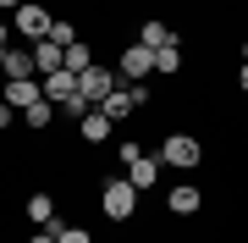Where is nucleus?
Wrapping results in <instances>:
<instances>
[{
    "mask_svg": "<svg viewBox=\"0 0 248 243\" xmlns=\"http://www.w3.org/2000/svg\"><path fill=\"white\" fill-rule=\"evenodd\" d=\"M50 11L45 6H33V0H22L17 6V33H28V45H39V39H50Z\"/></svg>",
    "mask_w": 248,
    "mask_h": 243,
    "instance_id": "3",
    "label": "nucleus"
},
{
    "mask_svg": "<svg viewBox=\"0 0 248 243\" xmlns=\"http://www.w3.org/2000/svg\"><path fill=\"white\" fill-rule=\"evenodd\" d=\"M89 66H94V50L83 45V39H78V45H66V72H78V78H83Z\"/></svg>",
    "mask_w": 248,
    "mask_h": 243,
    "instance_id": "14",
    "label": "nucleus"
},
{
    "mask_svg": "<svg viewBox=\"0 0 248 243\" xmlns=\"http://www.w3.org/2000/svg\"><path fill=\"white\" fill-rule=\"evenodd\" d=\"M122 78H133V83L138 78H155V50L149 45H127L122 50Z\"/></svg>",
    "mask_w": 248,
    "mask_h": 243,
    "instance_id": "4",
    "label": "nucleus"
},
{
    "mask_svg": "<svg viewBox=\"0 0 248 243\" xmlns=\"http://www.w3.org/2000/svg\"><path fill=\"white\" fill-rule=\"evenodd\" d=\"M0 61H6V22H0Z\"/></svg>",
    "mask_w": 248,
    "mask_h": 243,
    "instance_id": "22",
    "label": "nucleus"
},
{
    "mask_svg": "<svg viewBox=\"0 0 248 243\" xmlns=\"http://www.w3.org/2000/svg\"><path fill=\"white\" fill-rule=\"evenodd\" d=\"M0 6H6V11H17V6H22V0H0Z\"/></svg>",
    "mask_w": 248,
    "mask_h": 243,
    "instance_id": "24",
    "label": "nucleus"
},
{
    "mask_svg": "<svg viewBox=\"0 0 248 243\" xmlns=\"http://www.w3.org/2000/svg\"><path fill=\"white\" fill-rule=\"evenodd\" d=\"M171 72H182V50L171 45V50H155V78H171Z\"/></svg>",
    "mask_w": 248,
    "mask_h": 243,
    "instance_id": "16",
    "label": "nucleus"
},
{
    "mask_svg": "<svg viewBox=\"0 0 248 243\" xmlns=\"http://www.w3.org/2000/svg\"><path fill=\"white\" fill-rule=\"evenodd\" d=\"M39 83H45V99H50L55 111H61L66 99H78V72H66V66H61V72H50V78H39Z\"/></svg>",
    "mask_w": 248,
    "mask_h": 243,
    "instance_id": "6",
    "label": "nucleus"
},
{
    "mask_svg": "<svg viewBox=\"0 0 248 243\" xmlns=\"http://www.w3.org/2000/svg\"><path fill=\"white\" fill-rule=\"evenodd\" d=\"M28 50H33V72H45V78L66 66V50L55 45V39H39V45H28Z\"/></svg>",
    "mask_w": 248,
    "mask_h": 243,
    "instance_id": "8",
    "label": "nucleus"
},
{
    "mask_svg": "<svg viewBox=\"0 0 248 243\" xmlns=\"http://www.w3.org/2000/svg\"><path fill=\"white\" fill-rule=\"evenodd\" d=\"M160 161L187 171V166H199V161H204V149H199V138H187V133H171L166 144H160Z\"/></svg>",
    "mask_w": 248,
    "mask_h": 243,
    "instance_id": "2",
    "label": "nucleus"
},
{
    "mask_svg": "<svg viewBox=\"0 0 248 243\" xmlns=\"http://www.w3.org/2000/svg\"><path fill=\"white\" fill-rule=\"evenodd\" d=\"M11 122H17V111H11L6 99H0V127H11Z\"/></svg>",
    "mask_w": 248,
    "mask_h": 243,
    "instance_id": "20",
    "label": "nucleus"
},
{
    "mask_svg": "<svg viewBox=\"0 0 248 243\" xmlns=\"http://www.w3.org/2000/svg\"><path fill=\"white\" fill-rule=\"evenodd\" d=\"M99 205H105V216H110V221H127V216L138 210V188H133L127 177H110L105 188H99Z\"/></svg>",
    "mask_w": 248,
    "mask_h": 243,
    "instance_id": "1",
    "label": "nucleus"
},
{
    "mask_svg": "<svg viewBox=\"0 0 248 243\" xmlns=\"http://www.w3.org/2000/svg\"><path fill=\"white\" fill-rule=\"evenodd\" d=\"M110 89H116V72H105V66H89V72L78 78V94L89 99V105H99V99H105Z\"/></svg>",
    "mask_w": 248,
    "mask_h": 243,
    "instance_id": "5",
    "label": "nucleus"
},
{
    "mask_svg": "<svg viewBox=\"0 0 248 243\" xmlns=\"http://www.w3.org/2000/svg\"><path fill=\"white\" fill-rule=\"evenodd\" d=\"M237 83H243V94H248V61H243V78H237Z\"/></svg>",
    "mask_w": 248,
    "mask_h": 243,
    "instance_id": "23",
    "label": "nucleus"
},
{
    "mask_svg": "<svg viewBox=\"0 0 248 243\" xmlns=\"http://www.w3.org/2000/svg\"><path fill=\"white\" fill-rule=\"evenodd\" d=\"M50 39H55V45H78V28H72V22H50Z\"/></svg>",
    "mask_w": 248,
    "mask_h": 243,
    "instance_id": "18",
    "label": "nucleus"
},
{
    "mask_svg": "<svg viewBox=\"0 0 248 243\" xmlns=\"http://www.w3.org/2000/svg\"><path fill=\"white\" fill-rule=\"evenodd\" d=\"M160 155H143V161H133V171H127V182H133V188L143 194V188H155V177H160Z\"/></svg>",
    "mask_w": 248,
    "mask_h": 243,
    "instance_id": "10",
    "label": "nucleus"
},
{
    "mask_svg": "<svg viewBox=\"0 0 248 243\" xmlns=\"http://www.w3.org/2000/svg\"><path fill=\"white\" fill-rule=\"evenodd\" d=\"M83 138H89V144H105V138H110V116H105L99 105L83 116Z\"/></svg>",
    "mask_w": 248,
    "mask_h": 243,
    "instance_id": "13",
    "label": "nucleus"
},
{
    "mask_svg": "<svg viewBox=\"0 0 248 243\" xmlns=\"http://www.w3.org/2000/svg\"><path fill=\"white\" fill-rule=\"evenodd\" d=\"M33 99H45V83H39V78H11L6 83V105L11 111H28Z\"/></svg>",
    "mask_w": 248,
    "mask_h": 243,
    "instance_id": "7",
    "label": "nucleus"
},
{
    "mask_svg": "<svg viewBox=\"0 0 248 243\" xmlns=\"http://www.w3.org/2000/svg\"><path fill=\"white\" fill-rule=\"evenodd\" d=\"M55 243H94L83 227H55Z\"/></svg>",
    "mask_w": 248,
    "mask_h": 243,
    "instance_id": "19",
    "label": "nucleus"
},
{
    "mask_svg": "<svg viewBox=\"0 0 248 243\" xmlns=\"http://www.w3.org/2000/svg\"><path fill=\"white\" fill-rule=\"evenodd\" d=\"M28 243H55V221H50V227H45L39 238H28Z\"/></svg>",
    "mask_w": 248,
    "mask_h": 243,
    "instance_id": "21",
    "label": "nucleus"
},
{
    "mask_svg": "<svg viewBox=\"0 0 248 243\" xmlns=\"http://www.w3.org/2000/svg\"><path fill=\"white\" fill-rule=\"evenodd\" d=\"M0 72H6V83H11V78H33V50H6Z\"/></svg>",
    "mask_w": 248,
    "mask_h": 243,
    "instance_id": "12",
    "label": "nucleus"
},
{
    "mask_svg": "<svg viewBox=\"0 0 248 243\" xmlns=\"http://www.w3.org/2000/svg\"><path fill=\"white\" fill-rule=\"evenodd\" d=\"M166 205H171V216H193V210L204 205V194L193 188V182H177V188L166 194Z\"/></svg>",
    "mask_w": 248,
    "mask_h": 243,
    "instance_id": "9",
    "label": "nucleus"
},
{
    "mask_svg": "<svg viewBox=\"0 0 248 243\" xmlns=\"http://www.w3.org/2000/svg\"><path fill=\"white\" fill-rule=\"evenodd\" d=\"M50 116H55V105H50V99H33V105L22 111V122H28V127H50Z\"/></svg>",
    "mask_w": 248,
    "mask_h": 243,
    "instance_id": "17",
    "label": "nucleus"
},
{
    "mask_svg": "<svg viewBox=\"0 0 248 243\" xmlns=\"http://www.w3.org/2000/svg\"><path fill=\"white\" fill-rule=\"evenodd\" d=\"M138 45H149V50H171V45H177V33H171L166 22H143V28H138Z\"/></svg>",
    "mask_w": 248,
    "mask_h": 243,
    "instance_id": "11",
    "label": "nucleus"
},
{
    "mask_svg": "<svg viewBox=\"0 0 248 243\" xmlns=\"http://www.w3.org/2000/svg\"><path fill=\"white\" fill-rule=\"evenodd\" d=\"M28 221L50 227V221H55V199H50V194H33V199H28Z\"/></svg>",
    "mask_w": 248,
    "mask_h": 243,
    "instance_id": "15",
    "label": "nucleus"
},
{
    "mask_svg": "<svg viewBox=\"0 0 248 243\" xmlns=\"http://www.w3.org/2000/svg\"><path fill=\"white\" fill-rule=\"evenodd\" d=\"M243 61H248V45H243Z\"/></svg>",
    "mask_w": 248,
    "mask_h": 243,
    "instance_id": "25",
    "label": "nucleus"
}]
</instances>
